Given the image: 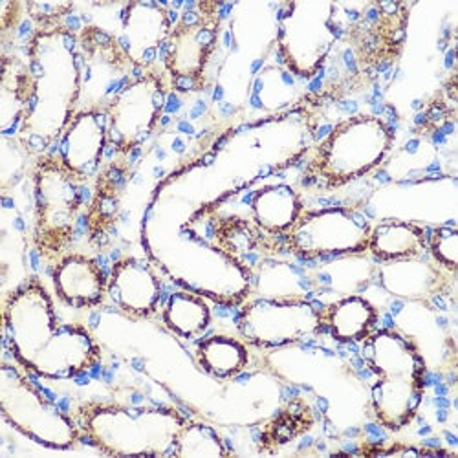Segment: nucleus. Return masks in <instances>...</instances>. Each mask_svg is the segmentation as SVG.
Instances as JSON below:
<instances>
[{"label":"nucleus","instance_id":"nucleus-5","mask_svg":"<svg viewBox=\"0 0 458 458\" xmlns=\"http://www.w3.org/2000/svg\"><path fill=\"white\" fill-rule=\"evenodd\" d=\"M0 412L15 431L39 445L70 449L78 442L72 420L8 363L0 369Z\"/></svg>","mask_w":458,"mask_h":458},{"label":"nucleus","instance_id":"nucleus-8","mask_svg":"<svg viewBox=\"0 0 458 458\" xmlns=\"http://www.w3.org/2000/svg\"><path fill=\"white\" fill-rule=\"evenodd\" d=\"M332 3H292L281 21L279 43L286 64L302 78L314 75L337 39Z\"/></svg>","mask_w":458,"mask_h":458},{"label":"nucleus","instance_id":"nucleus-3","mask_svg":"<svg viewBox=\"0 0 458 458\" xmlns=\"http://www.w3.org/2000/svg\"><path fill=\"white\" fill-rule=\"evenodd\" d=\"M393 129L377 116L360 114L337 123L318 147L307 178L334 189L374 171L393 148Z\"/></svg>","mask_w":458,"mask_h":458},{"label":"nucleus","instance_id":"nucleus-26","mask_svg":"<svg viewBox=\"0 0 458 458\" xmlns=\"http://www.w3.org/2000/svg\"><path fill=\"white\" fill-rule=\"evenodd\" d=\"M433 257L445 270L454 272L458 264V232L451 225L438 227L429 239Z\"/></svg>","mask_w":458,"mask_h":458},{"label":"nucleus","instance_id":"nucleus-27","mask_svg":"<svg viewBox=\"0 0 458 458\" xmlns=\"http://www.w3.org/2000/svg\"><path fill=\"white\" fill-rule=\"evenodd\" d=\"M72 8L70 3H30V15L39 22H52L63 17Z\"/></svg>","mask_w":458,"mask_h":458},{"label":"nucleus","instance_id":"nucleus-24","mask_svg":"<svg viewBox=\"0 0 458 458\" xmlns=\"http://www.w3.org/2000/svg\"><path fill=\"white\" fill-rule=\"evenodd\" d=\"M165 327L183 339H199L211 325V310L208 302L187 292L173 293L164 307Z\"/></svg>","mask_w":458,"mask_h":458},{"label":"nucleus","instance_id":"nucleus-6","mask_svg":"<svg viewBox=\"0 0 458 458\" xmlns=\"http://www.w3.org/2000/svg\"><path fill=\"white\" fill-rule=\"evenodd\" d=\"M370 233L369 220L356 209L327 208L301 215L286 235L295 255L302 259H325L367 251Z\"/></svg>","mask_w":458,"mask_h":458},{"label":"nucleus","instance_id":"nucleus-13","mask_svg":"<svg viewBox=\"0 0 458 458\" xmlns=\"http://www.w3.org/2000/svg\"><path fill=\"white\" fill-rule=\"evenodd\" d=\"M173 30L169 12L152 0L129 3L122 13V45L134 66H147L157 59Z\"/></svg>","mask_w":458,"mask_h":458},{"label":"nucleus","instance_id":"nucleus-12","mask_svg":"<svg viewBox=\"0 0 458 458\" xmlns=\"http://www.w3.org/2000/svg\"><path fill=\"white\" fill-rule=\"evenodd\" d=\"M99 345L80 325H59L28 370L47 379H72L98 365Z\"/></svg>","mask_w":458,"mask_h":458},{"label":"nucleus","instance_id":"nucleus-16","mask_svg":"<svg viewBox=\"0 0 458 458\" xmlns=\"http://www.w3.org/2000/svg\"><path fill=\"white\" fill-rule=\"evenodd\" d=\"M424 377H379L370 389L374 416L389 431L407 428L424 400Z\"/></svg>","mask_w":458,"mask_h":458},{"label":"nucleus","instance_id":"nucleus-19","mask_svg":"<svg viewBox=\"0 0 458 458\" xmlns=\"http://www.w3.org/2000/svg\"><path fill=\"white\" fill-rule=\"evenodd\" d=\"M361 354L369 369L379 377L426 376L422 356L405 335L394 330H381L369 335Z\"/></svg>","mask_w":458,"mask_h":458},{"label":"nucleus","instance_id":"nucleus-22","mask_svg":"<svg viewBox=\"0 0 458 458\" xmlns=\"http://www.w3.org/2000/svg\"><path fill=\"white\" fill-rule=\"evenodd\" d=\"M323 318L335 341L358 343L370 335L377 321V312L370 301L351 295L334 302Z\"/></svg>","mask_w":458,"mask_h":458},{"label":"nucleus","instance_id":"nucleus-10","mask_svg":"<svg viewBox=\"0 0 458 458\" xmlns=\"http://www.w3.org/2000/svg\"><path fill=\"white\" fill-rule=\"evenodd\" d=\"M165 105V89L155 73L129 81L106 105L108 141L120 152L143 143L160 122Z\"/></svg>","mask_w":458,"mask_h":458},{"label":"nucleus","instance_id":"nucleus-15","mask_svg":"<svg viewBox=\"0 0 458 458\" xmlns=\"http://www.w3.org/2000/svg\"><path fill=\"white\" fill-rule=\"evenodd\" d=\"M160 281L150 266L136 257H127L112 266L108 295L118 307L134 318H148L160 302Z\"/></svg>","mask_w":458,"mask_h":458},{"label":"nucleus","instance_id":"nucleus-2","mask_svg":"<svg viewBox=\"0 0 458 458\" xmlns=\"http://www.w3.org/2000/svg\"><path fill=\"white\" fill-rule=\"evenodd\" d=\"M185 418L171 407H81V428L94 447L108 456H167Z\"/></svg>","mask_w":458,"mask_h":458},{"label":"nucleus","instance_id":"nucleus-25","mask_svg":"<svg viewBox=\"0 0 458 458\" xmlns=\"http://www.w3.org/2000/svg\"><path fill=\"white\" fill-rule=\"evenodd\" d=\"M173 454L180 458H220L227 454V449L213 428L185 422L176 437Z\"/></svg>","mask_w":458,"mask_h":458},{"label":"nucleus","instance_id":"nucleus-21","mask_svg":"<svg viewBox=\"0 0 458 458\" xmlns=\"http://www.w3.org/2000/svg\"><path fill=\"white\" fill-rule=\"evenodd\" d=\"M369 251L384 262L420 259L428 251L426 232L416 224L387 220L372 227Z\"/></svg>","mask_w":458,"mask_h":458},{"label":"nucleus","instance_id":"nucleus-4","mask_svg":"<svg viewBox=\"0 0 458 458\" xmlns=\"http://www.w3.org/2000/svg\"><path fill=\"white\" fill-rule=\"evenodd\" d=\"M81 178L59 158H41L33 171L35 246L47 259L59 257L73 241L83 202Z\"/></svg>","mask_w":458,"mask_h":458},{"label":"nucleus","instance_id":"nucleus-20","mask_svg":"<svg viewBox=\"0 0 458 458\" xmlns=\"http://www.w3.org/2000/svg\"><path fill=\"white\" fill-rule=\"evenodd\" d=\"M251 213L257 225L264 232L281 235L288 233L302 215V202L297 191L279 183L257 191L251 200Z\"/></svg>","mask_w":458,"mask_h":458},{"label":"nucleus","instance_id":"nucleus-18","mask_svg":"<svg viewBox=\"0 0 458 458\" xmlns=\"http://www.w3.org/2000/svg\"><path fill=\"white\" fill-rule=\"evenodd\" d=\"M379 284L403 301H428L445 292L447 277L435 264L420 259L386 262L379 268Z\"/></svg>","mask_w":458,"mask_h":458},{"label":"nucleus","instance_id":"nucleus-7","mask_svg":"<svg viewBox=\"0 0 458 458\" xmlns=\"http://www.w3.org/2000/svg\"><path fill=\"white\" fill-rule=\"evenodd\" d=\"M323 314L309 301L257 299L242 309L237 319L241 334L257 347L277 349L318 335Z\"/></svg>","mask_w":458,"mask_h":458},{"label":"nucleus","instance_id":"nucleus-23","mask_svg":"<svg viewBox=\"0 0 458 458\" xmlns=\"http://www.w3.org/2000/svg\"><path fill=\"white\" fill-rule=\"evenodd\" d=\"M199 365L213 377L229 379L239 376L250 361L244 343L229 335H213L204 339L197 349Z\"/></svg>","mask_w":458,"mask_h":458},{"label":"nucleus","instance_id":"nucleus-11","mask_svg":"<svg viewBox=\"0 0 458 458\" xmlns=\"http://www.w3.org/2000/svg\"><path fill=\"white\" fill-rule=\"evenodd\" d=\"M216 45V24L209 17L185 13L173 26L162 48L165 68L178 85H193L202 78Z\"/></svg>","mask_w":458,"mask_h":458},{"label":"nucleus","instance_id":"nucleus-1","mask_svg":"<svg viewBox=\"0 0 458 458\" xmlns=\"http://www.w3.org/2000/svg\"><path fill=\"white\" fill-rule=\"evenodd\" d=\"M28 106L22 125L30 147L52 143L75 118L83 94L78 37L63 28L37 31L28 47Z\"/></svg>","mask_w":458,"mask_h":458},{"label":"nucleus","instance_id":"nucleus-9","mask_svg":"<svg viewBox=\"0 0 458 458\" xmlns=\"http://www.w3.org/2000/svg\"><path fill=\"white\" fill-rule=\"evenodd\" d=\"M57 327L52 297L39 281L26 283L6 299L4 337L22 367L30 369Z\"/></svg>","mask_w":458,"mask_h":458},{"label":"nucleus","instance_id":"nucleus-17","mask_svg":"<svg viewBox=\"0 0 458 458\" xmlns=\"http://www.w3.org/2000/svg\"><path fill=\"white\" fill-rule=\"evenodd\" d=\"M54 286L59 299L72 309L96 307L108 292L101 266L81 253H72L59 260L54 270Z\"/></svg>","mask_w":458,"mask_h":458},{"label":"nucleus","instance_id":"nucleus-14","mask_svg":"<svg viewBox=\"0 0 458 458\" xmlns=\"http://www.w3.org/2000/svg\"><path fill=\"white\" fill-rule=\"evenodd\" d=\"M108 143V122L101 110H83L61 134L59 160L81 180L90 178L101 165Z\"/></svg>","mask_w":458,"mask_h":458}]
</instances>
